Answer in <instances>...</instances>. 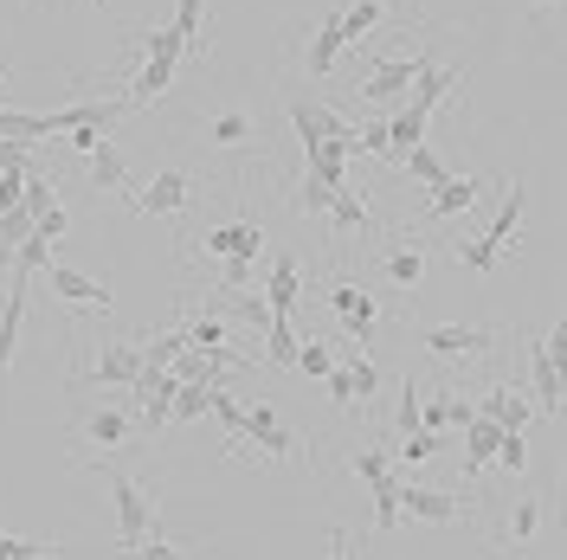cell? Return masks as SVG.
<instances>
[{
  "label": "cell",
  "instance_id": "cell-46",
  "mask_svg": "<svg viewBox=\"0 0 567 560\" xmlns=\"http://www.w3.org/2000/svg\"><path fill=\"white\" fill-rule=\"evenodd\" d=\"M27 232H33V212H27V207H7V212H0V258H13V246H20Z\"/></svg>",
  "mask_w": 567,
  "mask_h": 560
},
{
  "label": "cell",
  "instance_id": "cell-27",
  "mask_svg": "<svg viewBox=\"0 0 567 560\" xmlns=\"http://www.w3.org/2000/svg\"><path fill=\"white\" fill-rule=\"evenodd\" d=\"M523 207H529V187H523V180H509V194H503V212H496L491 232H484V239H491L496 251L516 239V226H523Z\"/></svg>",
  "mask_w": 567,
  "mask_h": 560
},
{
  "label": "cell",
  "instance_id": "cell-52",
  "mask_svg": "<svg viewBox=\"0 0 567 560\" xmlns=\"http://www.w3.org/2000/svg\"><path fill=\"white\" fill-rule=\"evenodd\" d=\"M251 271H258V258H226V265H219V290H239V283H251Z\"/></svg>",
  "mask_w": 567,
  "mask_h": 560
},
{
  "label": "cell",
  "instance_id": "cell-19",
  "mask_svg": "<svg viewBox=\"0 0 567 560\" xmlns=\"http://www.w3.org/2000/svg\"><path fill=\"white\" fill-rule=\"evenodd\" d=\"M187 194H194V180L181 175V168H168V175H155V180L136 194V207L162 219V212H181V207H187Z\"/></svg>",
  "mask_w": 567,
  "mask_h": 560
},
{
  "label": "cell",
  "instance_id": "cell-8",
  "mask_svg": "<svg viewBox=\"0 0 567 560\" xmlns=\"http://www.w3.org/2000/svg\"><path fill=\"white\" fill-rule=\"evenodd\" d=\"M329 303H336V315H342V329H349V342H368L374 329H381V303L361 290V283H329Z\"/></svg>",
  "mask_w": 567,
  "mask_h": 560
},
{
  "label": "cell",
  "instance_id": "cell-28",
  "mask_svg": "<svg viewBox=\"0 0 567 560\" xmlns=\"http://www.w3.org/2000/svg\"><path fill=\"white\" fill-rule=\"evenodd\" d=\"M258 335H265V361H271V367H290V361H297V329H290V315L271 310Z\"/></svg>",
  "mask_w": 567,
  "mask_h": 560
},
{
  "label": "cell",
  "instance_id": "cell-56",
  "mask_svg": "<svg viewBox=\"0 0 567 560\" xmlns=\"http://www.w3.org/2000/svg\"><path fill=\"white\" fill-rule=\"evenodd\" d=\"M27 148L33 142H0V168H27Z\"/></svg>",
  "mask_w": 567,
  "mask_h": 560
},
{
  "label": "cell",
  "instance_id": "cell-24",
  "mask_svg": "<svg viewBox=\"0 0 567 560\" xmlns=\"http://www.w3.org/2000/svg\"><path fill=\"white\" fill-rule=\"evenodd\" d=\"M471 413H477V400H464V393H420V425H432V432L464 425Z\"/></svg>",
  "mask_w": 567,
  "mask_h": 560
},
{
  "label": "cell",
  "instance_id": "cell-37",
  "mask_svg": "<svg viewBox=\"0 0 567 560\" xmlns=\"http://www.w3.org/2000/svg\"><path fill=\"white\" fill-rule=\"evenodd\" d=\"M393 432H420V381H400L393 386Z\"/></svg>",
  "mask_w": 567,
  "mask_h": 560
},
{
  "label": "cell",
  "instance_id": "cell-45",
  "mask_svg": "<svg viewBox=\"0 0 567 560\" xmlns=\"http://www.w3.org/2000/svg\"><path fill=\"white\" fill-rule=\"evenodd\" d=\"M452 258H458L464 271H496V258H503V251H496L491 239H458V246H452Z\"/></svg>",
  "mask_w": 567,
  "mask_h": 560
},
{
  "label": "cell",
  "instance_id": "cell-48",
  "mask_svg": "<svg viewBox=\"0 0 567 560\" xmlns=\"http://www.w3.org/2000/svg\"><path fill=\"white\" fill-rule=\"evenodd\" d=\"M59 554V541H27V535H0V560H39Z\"/></svg>",
  "mask_w": 567,
  "mask_h": 560
},
{
  "label": "cell",
  "instance_id": "cell-44",
  "mask_svg": "<svg viewBox=\"0 0 567 560\" xmlns=\"http://www.w3.org/2000/svg\"><path fill=\"white\" fill-rule=\"evenodd\" d=\"M491 457L503 464V470H509V477H523V470H529V438H523V432H503Z\"/></svg>",
  "mask_w": 567,
  "mask_h": 560
},
{
  "label": "cell",
  "instance_id": "cell-47",
  "mask_svg": "<svg viewBox=\"0 0 567 560\" xmlns=\"http://www.w3.org/2000/svg\"><path fill=\"white\" fill-rule=\"evenodd\" d=\"M349 464H354V477H361V484H381V477H393V464H388V452H381V445H368V452H354Z\"/></svg>",
  "mask_w": 567,
  "mask_h": 560
},
{
  "label": "cell",
  "instance_id": "cell-16",
  "mask_svg": "<svg viewBox=\"0 0 567 560\" xmlns=\"http://www.w3.org/2000/svg\"><path fill=\"white\" fill-rule=\"evenodd\" d=\"M251 136H258V116H251L246 104H226L207 116V142L213 148H251Z\"/></svg>",
  "mask_w": 567,
  "mask_h": 560
},
{
  "label": "cell",
  "instance_id": "cell-12",
  "mask_svg": "<svg viewBox=\"0 0 567 560\" xmlns=\"http://www.w3.org/2000/svg\"><path fill=\"white\" fill-rule=\"evenodd\" d=\"M130 432H136V419H130L116 400H110V406H91V413L78 419V438H84V445H104V452H123Z\"/></svg>",
  "mask_w": 567,
  "mask_h": 560
},
{
  "label": "cell",
  "instance_id": "cell-32",
  "mask_svg": "<svg viewBox=\"0 0 567 560\" xmlns=\"http://www.w3.org/2000/svg\"><path fill=\"white\" fill-rule=\"evenodd\" d=\"M207 400H213V386H200V381H181V386H175V400H168V419H181V425L207 419Z\"/></svg>",
  "mask_w": 567,
  "mask_h": 560
},
{
  "label": "cell",
  "instance_id": "cell-15",
  "mask_svg": "<svg viewBox=\"0 0 567 560\" xmlns=\"http://www.w3.org/2000/svg\"><path fill=\"white\" fill-rule=\"evenodd\" d=\"M342 45H349V33H342V0H336V7L322 13L317 39H310V59H303V65H310V77H329V71H336V59H342Z\"/></svg>",
  "mask_w": 567,
  "mask_h": 560
},
{
  "label": "cell",
  "instance_id": "cell-21",
  "mask_svg": "<svg viewBox=\"0 0 567 560\" xmlns=\"http://www.w3.org/2000/svg\"><path fill=\"white\" fill-rule=\"evenodd\" d=\"M181 335H187V349H233V315L226 310H194L181 322Z\"/></svg>",
  "mask_w": 567,
  "mask_h": 560
},
{
  "label": "cell",
  "instance_id": "cell-10",
  "mask_svg": "<svg viewBox=\"0 0 567 560\" xmlns=\"http://www.w3.org/2000/svg\"><path fill=\"white\" fill-rule=\"evenodd\" d=\"M477 194H484V180H471V175H445L439 187H425V226H439V219H458V212L477 207Z\"/></svg>",
  "mask_w": 567,
  "mask_h": 560
},
{
  "label": "cell",
  "instance_id": "cell-17",
  "mask_svg": "<svg viewBox=\"0 0 567 560\" xmlns=\"http://www.w3.org/2000/svg\"><path fill=\"white\" fill-rule=\"evenodd\" d=\"M84 187L123 194V187H130V155H123L116 142H97V148H91V168H84Z\"/></svg>",
  "mask_w": 567,
  "mask_h": 560
},
{
  "label": "cell",
  "instance_id": "cell-38",
  "mask_svg": "<svg viewBox=\"0 0 567 560\" xmlns=\"http://www.w3.org/2000/svg\"><path fill=\"white\" fill-rule=\"evenodd\" d=\"M290 367H303L310 381H322L329 367H336V354H329V342H317V335H297V361Z\"/></svg>",
  "mask_w": 567,
  "mask_h": 560
},
{
  "label": "cell",
  "instance_id": "cell-20",
  "mask_svg": "<svg viewBox=\"0 0 567 560\" xmlns=\"http://www.w3.org/2000/svg\"><path fill=\"white\" fill-rule=\"evenodd\" d=\"M458 84V71L432 65V59H420V71H413V97H406V110H420V116H432V110L445 104V91Z\"/></svg>",
  "mask_w": 567,
  "mask_h": 560
},
{
  "label": "cell",
  "instance_id": "cell-36",
  "mask_svg": "<svg viewBox=\"0 0 567 560\" xmlns=\"http://www.w3.org/2000/svg\"><path fill=\"white\" fill-rule=\"evenodd\" d=\"M52 239H45V232H27V239H20V246H13V271H27V278H33V271H45V265H52Z\"/></svg>",
  "mask_w": 567,
  "mask_h": 560
},
{
  "label": "cell",
  "instance_id": "cell-6",
  "mask_svg": "<svg viewBox=\"0 0 567 560\" xmlns=\"http://www.w3.org/2000/svg\"><path fill=\"white\" fill-rule=\"evenodd\" d=\"M561 361H567V335L555 329L548 342L529 349V367H535V406L542 413H561Z\"/></svg>",
  "mask_w": 567,
  "mask_h": 560
},
{
  "label": "cell",
  "instance_id": "cell-11",
  "mask_svg": "<svg viewBox=\"0 0 567 560\" xmlns=\"http://www.w3.org/2000/svg\"><path fill=\"white\" fill-rule=\"evenodd\" d=\"M413 71H420V59H381V65L361 71V84H354V97L361 104H393L406 84H413Z\"/></svg>",
  "mask_w": 567,
  "mask_h": 560
},
{
  "label": "cell",
  "instance_id": "cell-33",
  "mask_svg": "<svg viewBox=\"0 0 567 560\" xmlns=\"http://www.w3.org/2000/svg\"><path fill=\"white\" fill-rule=\"evenodd\" d=\"M181 39H187V52H200V33H207V0H175V20H168Z\"/></svg>",
  "mask_w": 567,
  "mask_h": 560
},
{
  "label": "cell",
  "instance_id": "cell-54",
  "mask_svg": "<svg viewBox=\"0 0 567 560\" xmlns=\"http://www.w3.org/2000/svg\"><path fill=\"white\" fill-rule=\"evenodd\" d=\"M322 381H329V400H336V406H361V400H354V381H349V367H329Z\"/></svg>",
  "mask_w": 567,
  "mask_h": 560
},
{
  "label": "cell",
  "instance_id": "cell-35",
  "mask_svg": "<svg viewBox=\"0 0 567 560\" xmlns=\"http://www.w3.org/2000/svg\"><path fill=\"white\" fill-rule=\"evenodd\" d=\"M400 162H406V175L420 180V187H439V180L452 175V168H445V162H439V155H432V148H425V142H413V148H406V155H400Z\"/></svg>",
  "mask_w": 567,
  "mask_h": 560
},
{
  "label": "cell",
  "instance_id": "cell-26",
  "mask_svg": "<svg viewBox=\"0 0 567 560\" xmlns=\"http://www.w3.org/2000/svg\"><path fill=\"white\" fill-rule=\"evenodd\" d=\"M297 290H303V278H297V258H290V251H278V258H271V283H265V303H271L278 315H290V310H297Z\"/></svg>",
  "mask_w": 567,
  "mask_h": 560
},
{
  "label": "cell",
  "instance_id": "cell-43",
  "mask_svg": "<svg viewBox=\"0 0 567 560\" xmlns=\"http://www.w3.org/2000/svg\"><path fill=\"white\" fill-rule=\"evenodd\" d=\"M439 445H445V438H439L432 425H420V432H406L393 452H400V464H425V457H439Z\"/></svg>",
  "mask_w": 567,
  "mask_h": 560
},
{
  "label": "cell",
  "instance_id": "cell-50",
  "mask_svg": "<svg viewBox=\"0 0 567 560\" xmlns=\"http://www.w3.org/2000/svg\"><path fill=\"white\" fill-rule=\"evenodd\" d=\"M290 207H297V212H322V207H329V187H322L317 175H303V180H297V194H290Z\"/></svg>",
  "mask_w": 567,
  "mask_h": 560
},
{
  "label": "cell",
  "instance_id": "cell-23",
  "mask_svg": "<svg viewBox=\"0 0 567 560\" xmlns=\"http://www.w3.org/2000/svg\"><path fill=\"white\" fill-rule=\"evenodd\" d=\"M322 219H329V232H336V239H349V232H361V226H368V200H361L354 187H329V207H322Z\"/></svg>",
  "mask_w": 567,
  "mask_h": 560
},
{
  "label": "cell",
  "instance_id": "cell-25",
  "mask_svg": "<svg viewBox=\"0 0 567 560\" xmlns=\"http://www.w3.org/2000/svg\"><path fill=\"white\" fill-rule=\"evenodd\" d=\"M464 432H471V452H464V477L477 484V470L491 464V452H496V438H503V425L491 419V413H471L464 419Z\"/></svg>",
  "mask_w": 567,
  "mask_h": 560
},
{
  "label": "cell",
  "instance_id": "cell-18",
  "mask_svg": "<svg viewBox=\"0 0 567 560\" xmlns=\"http://www.w3.org/2000/svg\"><path fill=\"white\" fill-rule=\"evenodd\" d=\"M477 413H491L503 432H529V413L535 400H523V386H491L484 400H477Z\"/></svg>",
  "mask_w": 567,
  "mask_h": 560
},
{
  "label": "cell",
  "instance_id": "cell-41",
  "mask_svg": "<svg viewBox=\"0 0 567 560\" xmlns=\"http://www.w3.org/2000/svg\"><path fill=\"white\" fill-rule=\"evenodd\" d=\"M181 349H187V335H181V329H155V335H142V361H155V367H168Z\"/></svg>",
  "mask_w": 567,
  "mask_h": 560
},
{
  "label": "cell",
  "instance_id": "cell-55",
  "mask_svg": "<svg viewBox=\"0 0 567 560\" xmlns=\"http://www.w3.org/2000/svg\"><path fill=\"white\" fill-rule=\"evenodd\" d=\"M65 226H71V219H65V207H45V212H39V219H33V232H45L52 246L65 239Z\"/></svg>",
  "mask_w": 567,
  "mask_h": 560
},
{
  "label": "cell",
  "instance_id": "cell-34",
  "mask_svg": "<svg viewBox=\"0 0 567 560\" xmlns=\"http://www.w3.org/2000/svg\"><path fill=\"white\" fill-rule=\"evenodd\" d=\"M425 123H432V116H420V110H400V116L388 123V155H406L413 142H425Z\"/></svg>",
  "mask_w": 567,
  "mask_h": 560
},
{
  "label": "cell",
  "instance_id": "cell-31",
  "mask_svg": "<svg viewBox=\"0 0 567 560\" xmlns=\"http://www.w3.org/2000/svg\"><path fill=\"white\" fill-rule=\"evenodd\" d=\"M368 502H374V535H393V528L406 522V516H400V477L368 484Z\"/></svg>",
  "mask_w": 567,
  "mask_h": 560
},
{
  "label": "cell",
  "instance_id": "cell-51",
  "mask_svg": "<svg viewBox=\"0 0 567 560\" xmlns=\"http://www.w3.org/2000/svg\"><path fill=\"white\" fill-rule=\"evenodd\" d=\"M65 142L78 148V155H91L97 142H110V123H71V129H65Z\"/></svg>",
  "mask_w": 567,
  "mask_h": 560
},
{
  "label": "cell",
  "instance_id": "cell-42",
  "mask_svg": "<svg viewBox=\"0 0 567 560\" xmlns=\"http://www.w3.org/2000/svg\"><path fill=\"white\" fill-rule=\"evenodd\" d=\"M226 297H233V322H246V329H265L271 303H265L258 290H246V283H239V290H226Z\"/></svg>",
  "mask_w": 567,
  "mask_h": 560
},
{
  "label": "cell",
  "instance_id": "cell-22",
  "mask_svg": "<svg viewBox=\"0 0 567 560\" xmlns=\"http://www.w3.org/2000/svg\"><path fill=\"white\" fill-rule=\"evenodd\" d=\"M381 278L393 290H420L425 283V246H388L381 251Z\"/></svg>",
  "mask_w": 567,
  "mask_h": 560
},
{
  "label": "cell",
  "instance_id": "cell-29",
  "mask_svg": "<svg viewBox=\"0 0 567 560\" xmlns=\"http://www.w3.org/2000/svg\"><path fill=\"white\" fill-rule=\"evenodd\" d=\"M388 27V7L381 0H342V33L349 39H374Z\"/></svg>",
  "mask_w": 567,
  "mask_h": 560
},
{
  "label": "cell",
  "instance_id": "cell-2",
  "mask_svg": "<svg viewBox=\"0 0 567 560\" xmlns=\"http://www.w3.org/2000/svg\"><path fill=\"white\" fill-rule=\"evenodd\" d=\"M181 59H187V39L175 33V27H155V33H142V71H136V84H130V97L123 104H155L168 84H175V71Z\"/></svg>",
  "mask_w": 567,
  "mask_h": 560
},
{
  "label": "cell",
  "instance_id": "cell-9",
  "mask_svg": "<svg viewBox=\"0 0 567 560\" xmlns=\"http://www.w3.org/2000/svg\"><path fill=\"white\" fill-rule=\"evenodd\" d=\"M400 516L413 522H432V528H452L464 516V496L452 490H425V484H400Z\"/></svg>",
  "mask_w": 567,
  "mask_h": 560
},
{
  "label": "cell",
  "instance_id": "cell-1",
  "mask_svg": "<svg viewBox=\"0 0 567 560\" xmlns=\"http://www.w3.org/2000/svg\"><path fill=\"white\" fill-rule=\"evenodd\" d=\"M97 477H104V490H110V509H116V548L123 554H142V541L162 528V516H155V502H148V490H142L130 470H116L110 457H97L91 464Z\"/></svg>",
  "mask_w": 567,
  "mask_h": 560
},
{
  "label": "cell",
  "instance_id": "cell-53",
  "mask_svg": "<svg viewBox=\"0 0 567 560\" xmlns=\"http://www.w3.org/2000/svg\"><path fill=\"white\" fill-rule=\"evenodd\" d=\"M33 168V162H27ZM27 168H0V212L20 207V187H27Z\"/></svg>",
  "mask_w": 567,
  "mask_h": 560
},
{
  "label": "cell",
  "instance_id": "cell-3",
  "mask_svg": "<svg viewBox=\"0 0 567 560\" xmlns=\"http://www.w3.org/2000/svg\"><path fill=\"white\" fill-rule=\"evenodd\" d=\"M496 329L491 322H432L420 329V349L439 354V361H477V354H491Z\"/></svg>",
  "mask_w": 567,
  "mask_h": 560
},
{
  "label": "cell",
  "instance_id": "cell-30",
  "mask_svg": "<svg viewBox=\"0 0 567 560\" xmlns=\"http://www.w3.org/2000/svg\"><path fill=\"white\" fill-rule=\"evenodd\" d=\"M39 136H52L45 110H0V142H39Z\"/></svg>",
  "mask_w": 567,
  "mask_h": 560
},
{
  "label": "cell",
  "instance_id": "cell-49",
  "mask_svg": "<svg viewBox=\"0 0 567 560\" xmlns=\"http://www.w3.org/2000/svg\"><path fill=\"white\" fill-rule=\"evenodd\" d=\"M349 381H354V400H374V393H381V367H374V354H354Z\"/></svg>",
  "mask_w": 567,
  "mask_h": 560
},
{
  "label": "cell",
  "instance_id": "cell-14",
  "mask_svg": "<svg viewBox=\"0 0 567 560\" xmlns=\"http://www.w3.org/2000/svg\"><path fill=\"white\" fill-rule=\"evenodd\" d=\"M200 246L213 258H265V226H251V219H226V226H213Z\"/></svg>",
  "mask_w": 567,
  "mask_h": 560
},
{
  "label": "cell",
  "instance_id": "cell-13",
  "mask_svg": "<svg viewBox=\"0 0 567 560\" xmlns=\"http://www.w3.org/2000/svg\"><path fill=\"white\" fill-rule=\"evenodd\" d=\"M136 367H142V342H104V349H97V361L84 367V381L130 386V381H136Z\"/></svg>",
  "mask_w": 567,
  "mask_h": 560
},
{
  "label": "cell",
  "instance_id": "cell-40",
  "mask_svg": "<svg viewBox=\"0 0 567 560\" xmlns=\"http://www.w3.org/2000/svg\"><path fill=\"white\" fill-rule=\"evenodd\" d=\"M207 413H213V419H219V432H226V438L239 445V432H246V406H239V400H226V386H213Z\"/></svg>",
  "mask_w": 567,
  "mask_h": 560
},
{
  "label": "cell",
  "instance_id": "cell-7",
  "mask_svg": "<svg viewBox=\"0 0 567 560\" xmlns=\"http://www.w3.org/2000/svg\"><path fill=\"white\" fill-rule=\"evenodd\" d=\"M45 278H52V297H59L65 310H110V290H104V283H97V278H84L78 265H65L59 251H52Z\"/></svg>",
  "mask_w": 567,
  "mask_h": 560
},
{
  "label": "cell",
  "instance_id": "cell-39",
  "mask_svg": "<svg viewBox=\"0 0 567 560\" xmlns=\"http://www.w3.org/2000/svg\"><path fill=\"white\" fill-rule=\"evenodd\" d=\"M535 528H542V502H535V496H523V502L509 509V522H503V541H516V548H523Z\"/></svg>",
  "mask_w": 567,
  "mask_h": 560
},
{
  "label": "cell",
  "instance_id": "cell-57",
  "mask_svg": "<svg viewBox=\"0 0 567 560\" xmlns=\"http://www.w3.org/2000/svg\"><path fill=\"white\" fill-rule=\"evenodd\" d=\"M0 84H7V65H0Z\"/></svg>",
  "mask_w": 567,
  "mask_h": 560
},
{
  "label": "cell",
  "instance_id": "cell-4",
  "mask_svg": "<svg viewBox=\"0 0 567 560\" xmlns=\"http://www.w3.org/2000/svg\"><path fill=\"white\" fill-rule=\"evenodd\" d=\"M239 445H258L265 457H284V464H297V457H303V438L284 425L278 406H246V432H239Z\"/></svg>",
  "mask_w": 567,
  "mask_h": 560
},
{
  "label": "cell",
  "instance_id": "cell-5",
  "mask_svg": "<svg viewBox=\"0 0 567 560\" xmlns=\"http://www.w3.org/2000/svg\"><path fill=\"white\" fill-rule=\"evenodd\" d=\"M284 110H290V129H297V142H303V155H310L317 142L354 136V129L342 123V116H336V110H329V104H317V97H303V91H297V97H290Z\"/></svg>",
  "mask_w": 567,
  "mask_h": 560
}]
</instances>
